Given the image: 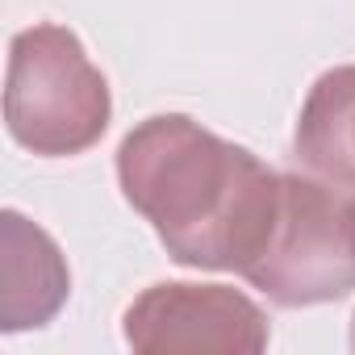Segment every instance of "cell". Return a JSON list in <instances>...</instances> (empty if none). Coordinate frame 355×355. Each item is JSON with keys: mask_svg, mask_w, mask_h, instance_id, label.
<instances>
[{"mask_svg": "<svg viewBox=\"0 0 355 355\" xmlns=\"http://www.w3.org/2000/svg\"><path fill=\"white\" fill-rule=\"evenodd\" d=\"M125 338L138 351H259L263 313L222 284H159L125 313Z\"/></svg>", "mask_w": 355, "mask_h": 355, "instance_id": "cell-4", "label": "cell"}, {"mask_svg": "<svg viewBox=\"0 0 355 355\" xmlns=\"http://www.w3.org/2000/svg\"><path fill=\"white\" fill-rule=\"evenodd\" d=\"M351 201H355V197H351Z\"/></svg>", "mask_w": 355, "mask_h": 355, "instance_id": "cell-8", "label": "cell"}, {"mask_svg": "<svg viewBox=\"0 0 355 355\" xmlns=\"http://www.w3.org/2000/svg\"><path fill=\"white\" fill-rule=\"evenodd\" d=\"M5 121L26 150L46 159L80 155L105 134L109 84L71 30L34 26L13 38Z\"/></svg>", "mask_w": 355, "mask_h": 355, "instance_id": "cell-2", "label": "cell"}, {"mask_svg": "<svg viewBox=\"0 0 355 355\" xmlns=\"http://www.w3.org/2000/svg\"><path fill=\"white\" fill-rule=\"evenodd\" d=\"M125 201L189 268L247 272L272 243L280 175L251 150L167 113L125 134L117 150Z\"/></svg>", "mask_w": 355, "mask_h": 355, "instance_id": "cell-1", "label": "cell"}, {"mask_svg": "<svg viewBox=\"0 0 355 355\" xmlns=\"http://www.w3.org/2000/svg\"><path fill=\"white\" fill-rule=\"evenodd\" d=\"M293 150L309 175L334 189H355V67H334L313 84Z\"/></svg>", "mask_w": 355, "mask_h": 355, "instance_id": "cell-6", "label": "cell"}, {"mask_svg": "<svg viewBox=\"0 0 355 355\" xmlns=\"http://www.w3.org/2000/svg\"><path fill=\"white\" fill-rule=\"evenodd\" d=\"M5 297H0V318L5 330H21V326H42L67 297V268L55 251V243L30 226L17 214H5Z\"/></svg>", "mask_w": 355, "mask_h": 355, "instance_id": "cell-5", "label": "cell"}, {"mask_svg": "<svg viewBox=\"0 0 355 355\" xmlns=\"http://www.w3.org/2000/svg\"><path fill=\"white\" fill-rule=\"evenodd\" d=\"M276 305H318L355 288V201L318 180L280 175V218L268 251L243 272Z\"/></svg>", "mask_w": 355, "mask_h": 355, "instance_id": "cell-3", "label": "cell"}, {"mask_svg": "<svg viewBox=\"0 0 355 355\" xmlns=\"http://www.w3.org/2000/svg\"><path fill=\"white\" fill-rule=\"evenodd\" d=\"M351 347H355V330H351Z\"/></svg>", "mask_w": 355, "mask_h": 355, "instance_id": "cell-7", "label": "cell"}]
</instances>
